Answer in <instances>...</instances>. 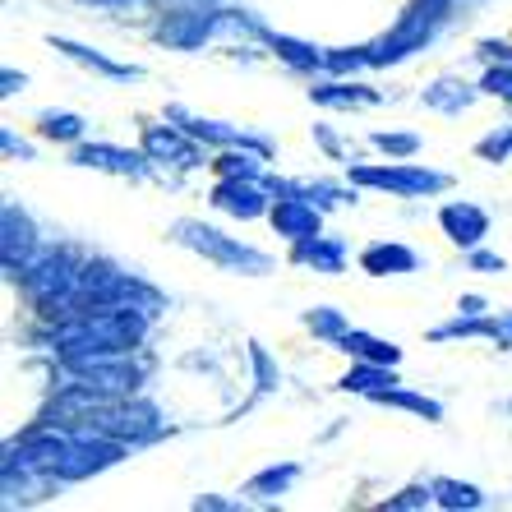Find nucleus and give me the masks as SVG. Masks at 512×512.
I'll list each match as a JSON object with an SVG mask.
<instances>
[{"mask_svg":"<svg viewBox=\"0 0 512 512\" xmlns=\"http://www.w3.org/2000/svg\"><path fill=\"white\" fill-rule=\"evenodd\" d=\"M291 476H296L291 466H282V471H268V476H259V480H254V494H259V489H282Z\"/></svg>","mask_w":512,"mask_h":512,"instance_id":"obj_14","label":"nucleus"},{"mask_svg":"<svg viewBox=\"0 0 512 512\" xmlns=\"http://www.w3.org/2000/svg\"><path fill=\"white\" fill-rule=\"evenodd\" d=\"M360 185H383V190H402V194H420V190H439L443 176H429V171H356Z\"/></svg>","mask_w":512,"mask_h":512,"instance_id":"obj_2","label":"nucleus"},{"mask_svg":"<svg viewBox=\"0 0 512 512\" xmlns=\"http://www.w3.org/2000/svg\"><path fill=\"white\" fill-rule=\"evenodd\" d=\"M508 148H512V134H503V139H499V134H494V139H485V143H480V153H485V157H503V153H508Z\"/></svg>","mask_w":512,"mask_h":512,"instance_id":"obj_15","label":"nucleus"},{"mask_svg":"<svg viewBox=\"0 0 512 512\" xmlns=\"http://www.w3.org/2000/svg\"><path fill=\"white\" fill-rule=\"evenodd\" d=\"M365 268H370V273H388V268L406 273V268H416V254L402 250V245H374V250L365 254Z\"/></svg>","mask_w":512,"mask_h":512,"instance_id":"obj_5","label":"nucleus"},{"mask_svg":"<svg viewBox=\"0 0 512 512\" xmlns=\"http://www.w3.org/2000/svg\"><path fill=\"white\" fill-rule=\"evenodd\" d=\"M379 383H393V374H383V370H356V374H346V388H360V393H374V397H379Z\"/></svg>","mask_w":512,"mask_h":512,"instance_id":"obj_10","label":"nucleus"},{"mask_svg":"<svg viewBox=\"0 0 512 512\" xmlns=\"http://www.w3.org/2000/svg\"><path fill=\"white\" fill-rule=\"evenodd\" d=\"M485 88H489V93H508L512 97V74H489Z\"/></svg>","mask_w":512,"mask_h":512,"instance_id":"obj_17","label":"nucleus"},{"mask_svg":"<svg viewBox=\"0 0 512 512\" xmlns=\"http://www.w3.org/2000/svg\"><path fill=\"white\" fill-rule=\"evenodd\" d=\"M300 259L323 263V268H337V263H342V250H337V245H319V236H314V245H305V250H300Z\"/></svg>","mask_w":512,"mask_h":512,"instance_id":"obj_11","label":"nucleus"},{"mask_svg":"<svg viewBox=\"0 0 512 512\" xmlns=\"http://www.w3.org/2000/svg\"><path fill=\"white\" fill-rule=\"evenodd\" d=\"M379 148H388V153H411V148H416V139H411V134H379Z\"/></svg>","mask_w":512,"mask_h":512,"instance_id":"obj_13","label":"nucleus"},{"mask_svg":"<svg viewBox=\"0 0 512 512\" xmlns=\"http://www.w3.org/2000/svg\"><path fill=\"white\" fill-rule=\"evenodd\" d=\"M443 227H448V236L457 240V245H476L480 236H485V213L480 208H471V203H453V208H443Z\"/></svg>","mask_w":512,"mask_h":512,"instance_id":"obj_3","label":"nucleus"},{"mask_svg":"<svg viewBox=\"0 0 512 512\" xmlns=\"http://www.w3.org/2000/svg\"><path fill=\"white\" fill-rule=\"evenodd\" d=\"M310 328H319V333H337L342 319H337V314H310Z\"/></svg>","mask_w":512,"mask_h":512,"instance_id":"obj_16","label":"nucleus"},{"mask_svg":"<svg viewBox=\"0 0 512 512\" xmlns=\"http://www.w3.org/2000/svg\"><path fill=\"white\" fill-rule=\"evenodd\" d=\"M42 130H47L51 139H79V134H84V125H79L74 116H47V125H42Z\"/></svg>","mask_w":512,"mask_h":512,"instance_id":"obj_12","label":"nucleus"},{"mask_svg":"<svg viewBox=\"0 0 512 512\" xmlns=\"http://www.w3.org/2000/svg\"><path fill=\"white\" fill-rule=\"evenodd\" d=\"M273 222L286 231V236H296V240H314V236H319V217H314V208H310L305 199H286V203H277Z\"/></svg>","mask_w":512,"mask_h":512,"instance_id":"obj_4","label":"nucleus"},{"mask_svg":"<svg viewBox=\"0 0 512 512\" xmlns=\"http://www.w3.org/2000/svg\"><path fill=\"white\" fill-rule=\"evenodd\" d=\"M342 346L346 351H356V356H365V360H374V365H393L397 360L393 346L374 342V337H365V333H342Z\"/></svg>","mask_w":512,"mask_h":512,"instance_id":"obj_8","label":"nucleus"},{"mask_svg":"<svg viewBox=\"0 0 512 512\" xmlns=\"http://www.w3.org/2000/svg\"><path fill=\"white\" fill-rule=\"evenodd\" d=\"M79 162H84V167L125 171V176H130V171H139V157H134V153H120V148H84V153H79Z\"/></svg>","mask_w":512,"mask_h":512,"instance_id":"obj_7","label":"nucleus"},{"mask_svg":"<svg viewBox=\"0 0 512 512\" xmlns=\"http://www.w3.org/2000/svg\"><path fill=\"white\" fill-rule=\"evenodd\" d=\"M439 503H448V508H480V494L471 485H457V480H439Z\"/></svg>","mask_w":512,"mask_h":512,"instance_id":"obj_9","label":"nucleus"},{"mask_svg":"<svg viewBox=\"0 0 512 512\" xmlns=\"http://www.w3.org/2000/svg\"><path fill=\"white\" fill-rule=\"evenodd\" d=\"M476 268H503V259H494V254H476Z\"/></svg>","mask_w":512,"mask_h":512,"instance_id":"obj_18","label":"nucleus"},{"mask_svg":"<svg viewBox=\"0 0 512 512\" xmlns=\"http://www.w3.org/2000/svg\"><path fill=\"white\" fill-rule=\"evenodd\" d=\"M217 208L240 213V217H254V213H263V199L250 190V185H222V190H217Z\"/></svg>","mask_w":512,"mask_h":512,"instance_id":"obj_6","label":"nucleus"},{"mask_svg":"<svg viewBox=\"0 0 512 512\" xmlns=\"http://www.w3.org/2000/svg\"><path fill=\"white\" fill-rule=\"evenodd\" d=\"M180 240L185 245H194V250H203V254H213V259H222V263H245V268H268V259L263 254H254V250H245V245H231V240H222L217 231H208V227H194V222H180Z\"/></svg>","mask_w":512,"mask_h":512,"instance_id":"obj_1","label":"nucleus"}]
</instances>
